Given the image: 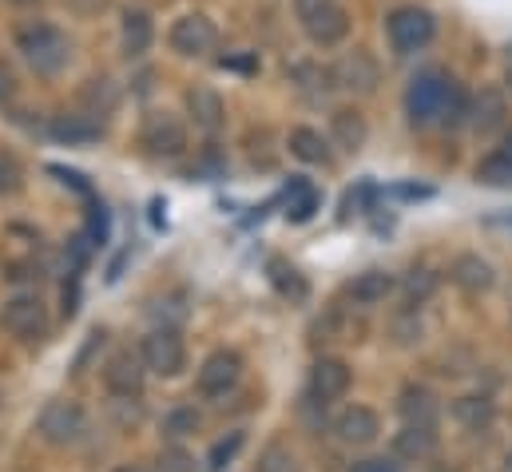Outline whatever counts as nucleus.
<instances>
[{
	"mask_svg": "<svg viewBox=\"0 0 512 472\" xmlns=\"http://www.w3.org/2000/svg\"><path fill=\"white\" fill-rule=\"evenodd\" d=\"M405 112L413 119V127H429V123H457L469 116V100L461 96V88L445 76V72H425L409 84L405 92Z\"/></svg>",
	"mask_w": 512,
	"mask_h": 472,
	"instance_id": "1",
	"label": "nucleus"
},
{
	"mask_svg": "<svg viewBox=\"0 0 512 472\" xmlns=\"http://www.w3.org/2000/svg\"><path fill=\"white\" fill-rule=\"evenodd\" d=\"M16 44H20V52H24V60L32 64L36 76H60L68 68V36L60 28H52V24L20 28Z\"/></svg>",
	"mask_w": 512,
	"mask_h": 472,
	"instance_id": "2",
	"label": "nucleus"
},
{
	"mask_svg": "<svg viewBox=\"0 0 512 472\" xmlns=\"http://www.w3.org/2000/svg\"><path fill=\"white\" fill-rule=\"evenodd\" d=\"M385 32H389V44H393L401 56H409V52H417V48H425V44L433 40L437 20H433V12H425V8H397V12H389Z\"/></svg>",
	"mask_w": 512,
	"mask_h": 472,
	"instance_id": "3",
	"label": "nucleus"
},
{
	"mask_svg": "<svg viewBox=\"0 0 512 472\" xmlns=\"http://www.w3.org/2000/svg\"><path fill=\"white\" fill-rule=\"evenodd\" d=\"M36 429H40V437L48 445H76L84 437V429H88V417H84V409L76 401H48L40 409Z\"/></svg>",
	"mask_w": 512,
	"mask_h": 472,
	"instance_id": "4",
	"label": "nucleus"
},
{
	"mask_svg": "<svg viewBox=\"0 0 512 472\" xmlns=\"http://www.w3.org/2000/svg\"><path fill=\"white\" fill-rule=\"evenodd\" d=\"M139 357H143V365H147L151 373H159V377H175V373H183V365H187V346H183L179 330L159 326V330H151V334L143 338Z\"/></svg>",
	"mask_w": 512,
	"mask_h": 472,
	"instance_id": "5",
	"label": "nucleus"
},
{
	"mask_svg": "<svg viewBox=\"0 0 512 472\" xmlns=\"http://www.w3.org/2000/svg\"><path fill=\"white\" fill-rule=\"evenodd\" d=\"M0 326H4L12 338H20V342L44 338V330H48L44 302H40L36 294H16V298H8L4 310H0Z\"/></svg>",
	"mask_w": 512,
	"mask_h": 472,
	"instance_id": "6",
	"label": "nucleus"
},
{
	"mask_svg": "<svg viewBox=\"0 0 512 472\" xmlns=\"http://www.w3.org/2000/svg\"><path fill=\"white\" fill-rule=\"evenodd\" d=\"M243 377V357L235 350H215L199 365V393L203 397H227Z\"/></svg>",
	"mask_w": 512,
	"mask_h": 472,
	"instance_id": "7",
	"label": "nucleus"
},
{
	"mask_svg": "<svg viewBox=\"0 0 512 472\" xmlns=\"http://www.w3.org/2000/svg\"><path fill=\"white\" fill-rule=\"evenodd\" d=\"M139 139H143V147H147L151 155L175 159V155H183V147H187V127L171 116V112H151L147 123H143V135H139Z\"/></svg>",
	"mask_w": 512,
	"mask_h": 472,
	"instance_id": "8",
	"label": "nucleus"
},
{
	"mask_svg": "<svg viewBox=\"0 0 512 472\" xmlns=\"http://www.w3.org/2000/svg\"><path fill=\"white\" fill-rule=\"evenodd\" d=\"M215 40H219L215 24H211L207 16H199V12L175 20V28H171V48H175L179 56H207V52L215 48Z\"/></svg>",
	"mask_w": 512,
	"mask_h": 472,
	"instance_id": "9",
	"label": "nucleus"
},
{
	"mask_svg": "<svg viewBox=\"0 0 512 472\" xmlns=\"http://www.w3.org/2000/svg\"><path fill=\"white\" fill-rule=\"evenodd\" d=\"M334 84L338 88H346V92H374L378 88V60L370 56V52H362V48H354V52H346L334 68Z\"/></svg>",
	"mask_w": 512,
	"mask_h": 472,
	"instance_id": "10",
	"label": "nucleus"
},
{
	"mask_svg": "<svg viewBox=\"0 0 512 472\" xmlns=\"http://www.w3.org/2000/svg\"><path fill=\"white\" fill-rule=\"evenodd\" d=\"M143 357H135L131 350H120L104 361V385L116 393V397H139L143 393Z\"/></svg>",
	"mask_w": 512,
	"mask_h": 472,
	"instance_id": "11",
	"label": "nucleus"
},
{
	"mask_svg": "<svg viewBox=\"0 0 512 472\" xmlns=\"http://www.w3.org/2000/svg\"><path fill=\"white\" fill-rule=\"evenodd\" d=\"M334 433H338V441H342V445L362 449V445H374V441H378L382 421H378V413H374V409H366V405H350V409L334 421Z\"/></svg>",
	"mask_w": 512,
	"mask_h": 472,
	"instance_id": "12",
	"label": "nucleus"
},
{
	"mask_svg": "<svg viewBox=\"0 0 512 472\" xmlns=\"http://www.w3.org/2000/svg\"><path fill=\"white\" fill-rule=\"evenodd\" d=\"M350 381H354V377H350V365L338 361V357H322V361H314V369H310V393H314L322 405L346 397Z\"/></svg>",
	"mask_w": 512,
	"mask_h": 472,
	"instance_id": "13",
	"label": "nucleus"
},
{
	"mask_svg": "<svg viewBox=\"0 0 512 472\" xmlns=\"http://www.w3.org/2000/svg\"><path fill=\"white\" fill-rule=\"evenodd\" d=\"M397 413L405 425H425V429H437V417H441V401L425 389V385H405L397 393Z\"/></svg>",
	"mask_w": 512,
	"mask_h": 472,
	"instance_id": "14",
	"label": "nucleus"
},
{
	"mask_svg": "<svg viewBox=\"0 0 512 472\" xmlns=\"http://www.w3.org/2000/svg\"><path fill=\"white\" fill-rule=\"evenodd\" d=\"M187 116L195 119V127L199 131H207V135H215L223 123H227V104H223V96L215 92V88H191L187 92Z\"/></svg>",
	"mask_w": 512,
	"mask_h": 472,
	"instance_id": "15",
	"label": "nucleus"
},
{
	"mask_svg": "<svg viewBox=\"0 0 512 472\" xmlns=\"http://www.w3.org/2000/svg\"><path fill=\"white\" fill-rule=\"evenodd\" d=\"M453 282H457L465 294H489L493 282H497V274H493V266H489L481 254H461V258L453 262Z\"/></svg>",
	"mask_w": 512,
	"mask_h": 472,
	"instance_id": "16",
	"label": "nucleus"
},
{
	"mask_svg": "<svg viewBox=\"0 0 512 472\" xmlns=\"http://www.w3.org/2000/svg\"><path fill=\"white\" fill-rule=\"evenodd\" d=\"M346 32H350V16H346V8H342V4H330L326 12H318L314 20H306V36H310L314 44H322V48L342 44V40H346Z\"/></svg>",
	"mask_w": 512,
	"mask_h": 472,
	"instance_id": "17",
	"label": "nucleus"
},
{
	"mask_svg": "<svg viewBox=\"0 0 512 472\" xmlns=\"http://www.w3.org/2000/svg\"><path fill=\"white\" fill-rule=\"evenodd\" d=\"M393 453L405 457V461H429V457L437 453V429L405 425V429L393 437Z\"/></svg>",
	"mask_w": 512,
	"mask_h": 472,
	"instance_id": "18",
	"label": "nucleus"
},
{
	"mask_svg": "<svg viewBox=\"0 0 512 472\" xmlns=\"http://www.w3.org/2000/svg\"><path fill=\"white\" fill-rule=\"evenodd\" d=\"M509 116V104H505V96L497 92V88H485L473 104H469V123L481 131V135H489V131H497L501 123Z\"/></svg>",
	"mask_w": 512,
	"mask_h": 472,
	"instance_id": "19",
	"label": "nucleus"
},
{
	"mask_svg": "<svg viewBox=\"0 0 512 472\" xmlns=\"http://www.w3.org/2000/svg\"><path fill=\"white\" fill-rule=\"evenodd\" d=\"M282 207H286V219H290V223H310V219L318 215V207H322V195L314 191V183L294 179V183L286 187Z\"/></svg>",
	"mask_w": 512,
	"mask_h": 472,
	"instance_id": "20",
	"label": "nucleus"
},
{
	"mask_svg": "<svg viewBox=\"0 0 512 472\" xmlns=\"http://www.w3.org/2000/svg\"><path fill=\"white\" fill-rule=\"evenodd\" d=\"M389 290H393V274L389 270H362L350 286H346V294L358 302V306H378L389 298Z\"/></svg>",
	"mask_w": 512,
	"mask_h": 472,
	"instance_id": "21",
	"label": "nucleus"
},
{
	"mask_svg": "<svg viewBox=\"0 0 512 472\" xmlns=\"http://www.w3.org/2000/svg\"><path fill=\"white\" fill-rule=\"evenodd\" d=\"M330 131H334V143L342 147V151H358L362 143H366V119L362 112H354V108H338L334 119H330Z\"/></svg>",
	"mask_w": 512,
	"mask_h": 472,
	"instance_id": "22",
	"label": "nucleus"
},
{
	"mask_svg": "<svg viewBox=\"0 0 512 472\" xmlns=\"http://www.w3.org/2000/svg\"><path fill=\"white\" fill-rule=\"evenodd\" d=\"M155 40V28H151V16L147 12H128L124 16V56H143Z\"/></svg>",
	"mask_w": 512,
	"mask_h": 472,
	"instance_id": "23",
	"label": "nucleus"
},
{
	"mask_svg": "<svg viewBox=\"0 0 512 472\" xmlns=\"http://www.w3.org/2000/svg\"><path fill=\"white\" fill-rule=\"evenodd\" d=\"M270 282H274V290L282 294V298H290V302H302L306 294H310V286H306V278L290 266V262H282V258H270Z\"/></svg>",
	"mask_w": 512,
	"mask_h": 472,
	"instance_id": "24",
	"label": "nucleus"
},
{
	"mask_svg": "<svg viewBox=\"0 0 512 472\" xmlns=\"http://www.w3.org/2000/svg\"><path fill=\"white\" fill-rule=\"evenodd\" d=\"M477 179L489 183V187H505V183H512V135L501 143V151H493L489 159H481Z\"/></svg>",
	"mask_w": 512,
	"mask_h": 472,
	"instance_id": "25",
	"label": "nucleus"
},
{
	"mask_svg": "<svg viewBox=\"0 0 512 472\" xmlns=\"http://www.w3.org/2000/svg\"><path fill=\"white\" fill-rule=\"evenodd\" d=\"M290 151H294L302 163H326V159H330V147H326V139H322L314 127H294V131H290Z\"/></svg>",
	"mask_w": 512,
	"mask_h": 472,
	"instance_id": "26",
	"label": "nucleus"
},
{
	"mask_svg": "<svg viewBox=\"0 0 512 472\" xmlns=\"http://www.w3.org/2000/svg\"><path fill=\"white\" fill-rule=\"evenodd\" d=\"M52 135H56L60 143H92V139L104 135V127L88 116H72V119H56V123H52Z\"/></svg>",
	"mask_w": 512,
	"mask_h": 472,
	"instance_id": "27",
	"label": "nucleus"
},
{
	"mask_svg": "<svg viewBox=\"0 0 512 472\" xmlns=\"http://www.w3.org/2000/svg\"><path fill=\"white\" fill-rule=\"evenodd\" d=\"M453 417L469 429H485L493 421V401L489 397H457L453 401Z\"/></svg>",
	"mask_w": 512,
	"mask_h": 472,
	"instance_id": "28",
	"label": "nucleus"
},
{
	"mask_svg": "<svg viewBox=\"0 0 512 472\" xmlns=\"http://www.w3.org/2000/svg\"><path fill=\"white\" fill-rule=\"evenodd\" d=\"M437 274L433 270H413L409 278H405V306H421V302H429L433 294H437Z\"/></svg>",
	"mask_w": 512,
	"mask_h": 472,
	"instance_id": "29",
	"label": "nucleus"
},
{
	"mask_svg": "<svg viewBox=\"0 0 512 472\" xmlns=\"http://www.w3.org/2000/svg\"><path fill=\"white\" fill-rule=\"evenodd\" d=\"M116 88H112V80H88V88H84V104L92 108V116H108L112 108H116Z\"/></svg>",
	"mask_w": 512,
	"mask_h": 472,
	"instance_id": "30",
	"label": "nucleus"
},
{
	"mask_svg": "<svg viewBox=\"0 0 512 472\" xmlns=\"http://www.w3.org/2000/svg\"><path fill=\"white\" fill-rule=\"evenodd\" d=\"M199 425H203V417H199V409H191V405L171 409V413L163 417V433H167V437H191V433H199Z\"/></svg>",
	"mask_w": 512,
	"mask_h": 472,
	"instance_id": "31",
	"label": "nucleus"
},
{
	"mask_svg": "<svg viewBox=\"0 0 512 472\" xmlns=\"http://www.w3.org/2000/svg\"><path fill=\"white\" fill-rule=\"evenodd\" d=\"M258 472H298V457L286 449V445H266L262 457H258Z\"/></svg>",
	"mask_w": 512,
	"mask_h": 472,
	"instance_id": "32",
	"label": "nucleus"
},
{
	"mask_svg": "<svg viewBox=\"0 0 512 472\" xmlns=\"http://www.w3.org/2000/svg\"><path fill=\"white\" fill-rule=\"evenodd\" d=\"M243 441H247V437H243V433H231V437H223V441H219V445H215V449H211V457H207V469H227V465H231V461H235V457H239V449H243Z\"/></svg>",
	"mask_w": 512,
	"mask_h": 472,
	"instance_id": "33",
	"label": "nucleus"
},
{
	"mask_svg": "<svg viewBox=\"0 0 512 472\" xmlns=\"http://www.w3.org/2000/svg\"><path fill=\"white\" fill-rule=\"evenodd\" d=\"M155 472H195V457L187 449H163L155 457Z\"/></svg>",
	"mask_w": 512,
	"mask_h": 472,
	"instance_id": "34",
	"label": "nucleus"
},
{
	"mask_svg": "<svg viewBox=\"0 0 512 472\" xmlns=\"http://www.w3.org/2000/svg\"><path fill=\"white\" fill-rule=\"evenodd\" d=\"M20 191V163L12 155H0V195Z\"/></svg>",
	"mask_w": 512,
	"mask_h": 472,
	"instance_id": "35",
	"label": "nucleus"
},
{
	"mask_svg": "<svg viewBox=\"0 0 512 472\" xmlns=\"http://www.w3.org/2000/svg\"><path fill=\"white\" fill-rule=\"evenodd\" d=\"M330 4H338V0H294V12H298V20L306 24V20H314L318 12H326Z\"/></svg>",
	"mask_w": 512,
	"mask_h": 472,
	"instance_id": "36",
	"label": "nucleus"
},
{
	"mask_svg": "<svg viewBox=\"0 0 512 472\" xmlns=\"http://www.w3.org/2000/svg\"><path fill=\"white\" fill-rule=\"evenodd\" d=\"M12 96H16V76H12L8 64H0V104L12 100Z\"/></svg>",
	"mask_w": 512,
	"mask_h": 472,
	"instance_id": "37",
	"label": "nucleus"
},
{
	"mask_svg": "<svg viewBox=\"0 0 512 472\" xmlns=\"http://www.w3.org/2000/svg\"><path fill=\"white\" fill-rule=\"evenodd\" d=\"M354 472H401L393 461H385V457H374V461H362Z\"/></svg>",
	"mask_w": 512,
	"mask_h": 472,
	"instance_id": "38",
	"label": "nucleus"
},
{
	"mask_svg": "<svg viewBox=\"0 0 512 472\" xmlns=\"http://www.w3.org/2000/svg\"><path fill=\"white\" fill-rule=\"evenodd\" d=\"M116 472H147V469H139V465H120Z\"/></svg>",
	"mask_w": 512,
	"mask_h": 472,
	"instance_id": "39",
	"label": "nucleus"
},
{
	"mask_svg": "<svg viewBox=\"0 0 512 472\" xmlns=\"http://www.w3.org/2000/svg\"><path fill=\"white\" fill-rule=\"evenodd\" d=\"M505 472H512V453L505 457Z\"/></svg>",
	"mask_w": 512,
	"mask_h": 472,
	"instance_id": "40",
	"label": "nucleus"
},
{
	"mask_svg": "<svg viewBox=\"0 0 512 472\" xmlns=\"http://www.w3.org/2000/svg\"><path fill=\"white\" fill-rule=\"evenodd\" d=\"M12 4H36V0H12Z\"/></svg>",
	"mask_w": 512,
	"mask_h": 472,
	"instance_id": "41",
	"label": "nucleus"
},
{
	"mask_svg": "<svg viewBox=\"0 0 512 472\" xmlns=\"http://www.w3.org/2000/svg\"><path fill=\"white\" fill-rule=\"evenodd\" d=\"M509 88H512V60H509Z\"/></svg>",
	"mask_w": 512,
	"mask_h": 472,
	"instance_id": "42",
	"label": "nucleus"
}]
</instances>
